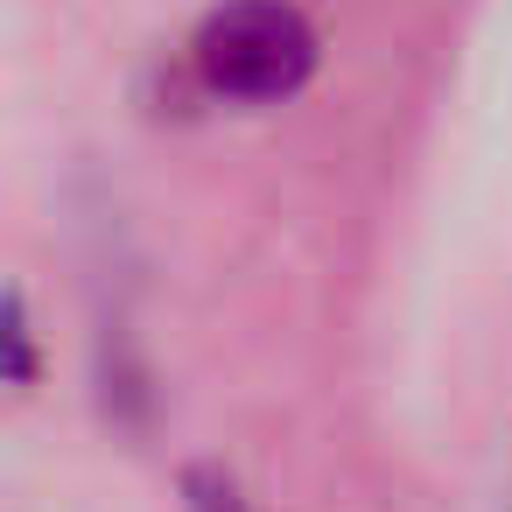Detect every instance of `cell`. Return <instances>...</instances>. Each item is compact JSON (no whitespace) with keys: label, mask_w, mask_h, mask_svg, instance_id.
<instances>
[{"label":"cell","mask_w":512,"mask_h":512,"mask_svg":"<svg viewBox=\"0 0 512 512\" xmlns=\"http://www.w3.org/2000/svg\"><path fill=\"white\" fill-rule=\"evenodd\" d=\"M316 64V29L288 0H225L197 29V71L225 99H288Z\"/></svg>","instance_id":"cell-1"},{"label":"cell","mask_w":512,"mask_h":512,"mask_svg":"<svg viewBox=\"0 0 512 512\" xmlns=\"http://www.w3.org/2000/svg\"><path fill=\"white\" fill-rule=\"evenodd\" d=\"M190 491H197V512H239V498H232L225 484H204V477H197Z\"/></svg>","instance_id":"cell-2"}]
</instances>
